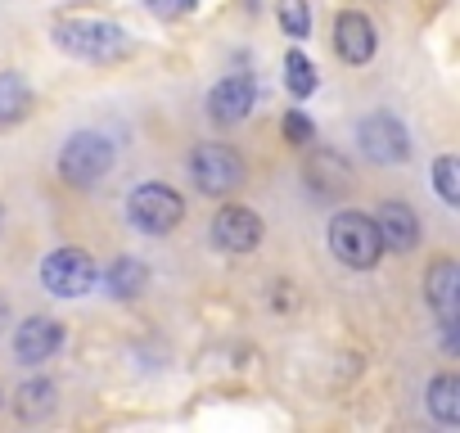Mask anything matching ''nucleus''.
Segmentation results:
<instances>
[{"label":"nucleus","mask_w":460,"mask_h":433,"mask_svg":"<svg viewBox=\"0 0 460 433\" xmlns=\"http://www.w3.org/2000/svg\"><path fill=\"white\" fill-rule=\"evenodd\" d=\"M59 348H64V325H59V321H50V316H28V321L14 325V357H19L23 366H41V361H50Z\"/></svg>","instance_id":"11"},{"label":"nucleus","mask_w":460,"mask_h":433,"mask_svg":"<svg viewBox=\"0 0 460 433\" xmlns=\"http://www.w3.org/2000/svg\"><path fill=\"white\" fill-rule=\"evenodd\" d=\"M330 253L343 267H352V271H370L384 258L375 216H366V212H339L334 222H330Z\"/></svg>","instance_id":"2"},{"label":"nucleus","mask_w":460,"mask_h":433,"mask_svg":"<svg viewBox=\"0 0 460 433\" xmlns=\"http://www.w3.org/2000/svg\"><path fill=\"white\" fill-rule=\"evenodd\" d=\"M276 14H280V28L294 41H303L312 32V5H307V0H276Z\"/></svg>","instance_id":"20"},{"label":"nucleus","mask_w":460,"mask_h":433,"mask_svg":"<svg viewBox=\"0 0 460 433\" xmlns=\"http://www.w3.org/2000/svg\"><path fill=\"white\" fill-rule=\"evenodd\" d=\"M181 216H185V199H181L172 185L149 181V185L131 190V199H127V222H131L136 231H145V235H167V231H176Z\"/></svg>","instance_id":"4"},{"label":"nucleus","mask_w":460,"mask_h":433,"mask_svg":"<svg viewBox=\"0 0 460 433\" xmlns=\"http://www.w3.org/2000/svg\"><path fill=\"white\" fill-rule=\"evenodd\" d=\"M334 50L343 64H370L375 59V23L361 10H343L334 19Z\"/></svg>","instance_id":"13"},{"label":"nucleus","mask_w":460,"mask_h":433,"mask_svg":"<svg viewBox=\"0 0 460 433\" xmlns=\"http://www.w3.org/2000/svg\"><path fill=\"white\" fill-rule=\"evenodd\" d=\"M50 37H55V46H59L64 55L86 59V64H122V59L136 50L131 37H127L118 23H109V19H86V14L59 19V23L50 28Z\"/></svg>","instance_id":"1"},{"label":"nucleus","mask_w":460,"mask_h":433,"mask_svg":"<svg viewBox=\"0 0 460 433\" xmlns=\"http://www.w3.org/2000/svg\"><path fill=\"white\" fill-rule=\"evenodd\" d=\"M433 185H438V194H442L447 208L460 203V163H456L451 154H442V158L433 163Z\"/></svg>","instance_id":"21"},{"label":"nucleus","mask_w":460,"mask_h":433,"mask_svg":"<svg viewBox=\"0 0 460 433\" xmlns=\"http://www.w3.org/2000/svg\"><path fill=\"white\" fill-rule=\"evenodd\" d=\"M307 181H312L316 194H339V190L348 185V163H343L339 154L316 149V163H307Z\"/></svg>","instance_id":"17"},{"label":"nucleus","mask_w":460,"mask_h":433,"mask_svg":"<svg viewBox=\"0 0 460 433\" xmlns=\"http://www.w3.org/2000/svg\"><path fill=\"white\" fill-rule=\"evenodd\" d=\"M145 5H149L154 19H167V23H172V19H185L199 0H145Z\"/></svg>","instance_id":"23"},{"label":"nucleus","mask_w":460,"mask_h":433,"mask_svg":"<svg viewBox=\"0 0 460 433\" xmlns=\"http://www.w3.org/2000/svg\"><path fill=\"white\" fill-rule=\"evenodd\" d=\"M375 231H379V249L384 253H411L420 244V216L402 199H388L375 212Z\"/></svg>","instance_id":"12"},{"label":"nucleus","mask_w":460,"mask_h":433,"mask_svg":"<svg viewBox=\"0 0 460 433\" xmlns=\"http://www.w3.org/2000/svg\"><path fill=\"white\" fill-rule=\"evenodd\" d=\"M285 86H289L294 100L316 95V68H312V59H307L303 50H289V55H285Z\"/></svg>","instance_id":"19"},{"label":"nucleus","mask_w":460,"mask_h":433,"mask_svg":"<svg viewBox=\"0 0 460 433\" xmlns=\"http://www.w3.org/2000/svg\"><path fill=\"white\" fill-rule=\"evenodd\" d=\"M190 181L212 194V199H226L230 190L244 185V158L230 149V145H199L190 154Z\"/></svg>","instance_id":"5"},{"label":"nucleus","mask_w":460,"mask_h":433,"mask_svg":"<svg viewBox=\"0 0 460 433\" xmlns=\"http://www.w3.org/2000/svg\"><path fill=\"white\" fill-rule=\"evenodd\" d=\"M212 244L221 253H253L262 244V216L244 203H226L217 216H212Z\"/></svg>","instance_id":"9"},{"label":"nucleus","mask_w":460,"mask_h":433,"mask_svg":"<svg viewBox=\"0 0 460 433\" xmlns=\"http://www.w3.org/2000/svg\"><path fill=\"white\" fill-rule=\"evenodd\" d=\"M5 316H10V307H5V298H0V325H5Z\"/></svg>","instance_id":"24"},{"label":"nucleus","mask_w":460,"mask_h":433,"mask_svg":"<svg viewBox=\"0 0 460 433\" xmlns=\"http://www.w3.org/2000/svg\"><path fill=\"white\" fill-rule=\"evenodd\" d=\"M429 411L447 429L460 424V379L456 375H433V384H429Z\"/></svg>","instance_id":"15"},{"label":"nucleus","mask_w":460,"mask_h":433,"mask_svg":"<svg viewBox=\"0 0 460 433\" xmlns=\"http://www.w3.org/2000/svg\"><path fill=\"white\" fill-rule=\"evenodd\" d=\"M95 262L86 249H55L46 262H41V285L55 294V298H82L95 289Z\"/></svg>","instance_id":"7"},{"label":"nucleus","mask_w":460,"mask_h":433,"mask_svg":"<svg viewBox=\"0 0 460 433\" xmlns=\"http://www.w3.org/2000/svg\"><path fill=\"white\" fill-rule=\"evenodd\" d=\"M109 167H113V140L100 131H73L59 149V176L77 190L109 176Z\"/></svg>","instance_id":"3"},{"label":"nucleus","mask_w":460,"mask_h":433,"mask_svg":"<svg viewBox=\"0 0 460 433\" xmlns=\"http://www.w3.org/2000/svg\"><path fill=\"white\" fill-rule=\"evenodd\" d=\"M285 136H289V145H303V149H307V145H316V127H312L298 109H294V113H285Z\"/></svg>","instance_id":"22"},{"label":"nucleus","mask_w":460,"mask_h":433,"mask_svg":"<svg viewBox=\"0 0 460 433\" xmlns=\"http://www.w3.org/2000/svg\"><path fill=\"white\" fill-rule=\"evenodd\" d=\"M32 109V86L19 73H0V127H14Z\"/></svg>","instance_id":"16"},{"label":"nucleus","mask_w":460,"mask_h":433,"mask_svg":"<svg viewBox=\"0 0 460 433\" xmlns=\"http://www.w3.org/2000/svg\"><path fill=\"white\" fill-rule=\"evenodd\" d=\"M424 303L433 307L438 325L447 330V348H456V321H460V267L451 258H438L424 271Z\"/></svg>","instance_id":"8"},{"label":"nucleus","mask_w":460,"mask_h":433,"mask_svg":"<svg viewBox=\"0 0 460 433\" xmlns=\"http://www.w3.org/2000/svg\"><path fill=\"white\" fill-rule=\"evenodd\" d=\"M253 104H258V82H253L249 73H230V77H221V82L208 91V118L221 122V127L244 122V118L253 113Z\"/></svg>","instance_id":"10"},{"label":"nucleus","mask_w":460,"mask_h":433,"mask_svg":"<svg viewBox=\"0 0 460 433\" xmlns=\"http://www.w3.org/2000/svg\"><path fill=\"white\" fill-rule=\"evenodd\" d=\"M357 145H361V154H366L370 163H379V167H397V163L411 158V131H406L402 118H393V113H370V118H361Z\"/></svg>","instance_id":"6"},{"label":"nucleus","mask_w":460,"mask_h":433,"mask_svg":"<svg viewBox=\"0 0 460 433\" xmlns=\"http://www.w3.org/2000/svg\"><path fill=\"white\" fill-rule=\"evenodd\" d=\"M55 393H59V388H55L50 379H28V384L19 388V415H23V420H46V415L55 411V402H59Z\"/></svg>","instance_id":"18"},{"label":"nucleus","mask_w":460,"mask_h":433,"mask_svg":"<svg viewBox=\"0 0 460 433\" xmlns=\"http://www.w3.org/2000/svg\"><path fill=\"white\" fill-rule=\"evenodd\" d=\"M240 5H249V10H253V5H258V0H240Z\"/></svg>","instance_id":"25"},{"label":"nucleus","mask_w":460,"mask_h":433,"mask_svg":"<svg viewBox=\"0 0 460 433\" xmlns=\"http://www.w3.org/2000/svg\"><path fill=\"white\" fill-rule=\"evenodd\" d=\"M145 285H149V271H145V262H136V258H118V262L104 271V289H109L113 298H140Z\"/></svg>","instance_id":"14"}]
</instances>
